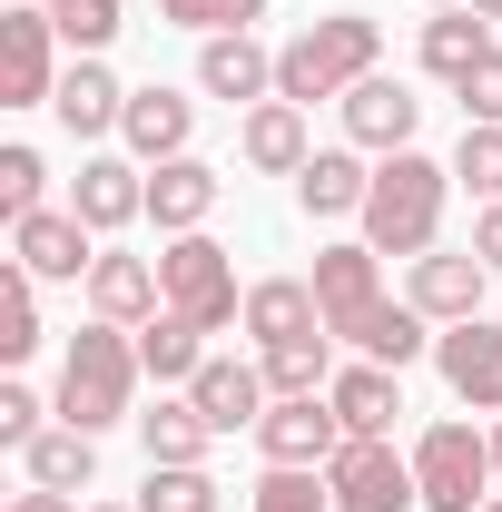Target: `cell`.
Returning <instances> with one entry per match:
<instances>
[{
  "instance_id": "1",
  "label": "cell",
  "mask_w": 502,
  "mask_h": 512,
  "mask_svg": "<svg viewBox=\"0 0 502 512\" xmlns=\"http://www.w3.org/2000/svg\"><path fill=\"white\" fill-rule=\"evenodd\" d=\"M443 197H453V168L434 158H414V148H394L375 168V188H365V247L375 256H434V227H443Z\"/></svg>"
},
{
  "instance_id": "2",
  "label": "cell",
  "mask_w": 502,
  "mask_h": 512,
  "mask_svg": "<svg viewBox=\"0 0 502 512\" xmlns=\"http://www.w3.org/2000/svg\"><path fill=\"white\" fill-rule=\"evenodd\" d=\"M375 50H384V30H375V10H335V20H306L286 50H276V99H345L355 79H375Z\"/></svg>"
},
{
  "instance_id": "3",
  "label": "cell",
  "mask_w": 502,
  "mask_h": 512,
  "mask_svg": "<svg viewBox=\"0 0 502 512\" xmlns=\"http://www.w3.org/2000/svg\"><path fill=\"white\" fill-rule=\"evenodd\" d=\"M138 345H128V325H79L60 355V424H79V434H109V424H128V394H138Z\"/></svg>"
},
{
  "instance_id": "4",
  "label": "cell",
  "mask_w": 502,
  "mask_h": 512,
  "mask_svg": "<svg viewBox=\"0 0 502 512\" xmlns=\"http://www.w3.org/2000/svg\"><path fill=\"white\" fill-rule=\"evenodd\" d=\"M158 286H168V316H188L197 335H217V325H247V296H237V266L217 237H168L158 256Z\"/></svg>"
},
{
  "instance_id": "5",
  "label": "cell",
  "mask_w": 502,
  "mask_h": 512,
  "mask_svg": "<svg viewBox=\"0 0 502 512\" xmlns=\"http://www.w3.org/2000/svg\"><path fill=\"white\" fill-rule=\"evenodd\" d=\"M325 493H335V512H404V503H424L414 453H394V434H345V453L325 463Z\"/></svg>"
},
{
  "instance_id": "6",
  "label": "cell",
  "mask_w": 502,
  "mask_h": 512,
  "mask_svg": "<svg viewBox=\"0 0 502 512\" xmlns=\"http://www.w3.org/2000/svg\"><path fill=\"white\" fill-rule=\"evenodd\" d=\"M414 483H424V512H473L483 483H493V434H473V424H424Z\"/></svg>"
},
{
  "instance_id": "7",
  "label": "cell",
  "mask_w": 502,
  "mask_h": 512,
  "mask_svg": "<svg viewBox=\"0 0 502 512\" xmlns=\"http://www.w3.org/2000/svg\"><path fill=\"white\" fill-rule=\"evenodd\" d=\"M256 444H266V463H306V473H325V463L345 453V414H335L325 394H276L266 424H256Z\"/></svg>"
},
{
  "instance_id": "8",
  "label": "cell",
  "mask_w": 502,
  "mask_h": 512,
  "mask_svg": "<svg viewBox=\"0 0 502 512\" xmlns=\"http://www.w3.org/2000/svg\"><path fill=\"white\" fill-rule=\"evenodd\" d=\"M50 10H0V109H50L60 69H50Z\"/></svg>"
},
{
  "instance_id": "9",
  "label": "cell",
  "mask_w": 502,
  "mask_h": 512,
  "mask_svg": "<svg viewBox=\"0 0 502 512\" xmlns=\"http://www.w3.org/2000/svg\"><path fill=\"white\" fill-rule=\"evenodd\" d=\"M89 237H99V227H89L79 207H30V217L10 227V256H20L40 286H60V276H89V266H99Z\"/></svg>"
},
{
  "instance_id": "10",
  "label": "cell",
  "mask_w": 502,
  "mask_h": 512,
  "mask_svg": "<svg viewBox=\"0 0 502 512\" xmlns=\"http://www.w3.org/2000/svg\"><path fill=\"white\" fill-rule=\"evenodd\" d=\"M434 365H443V384H453L473 414H502V325L493 316L443 325V335H434Z\"/></svg>"
},
{
  "instance_id": "11",
  "label": "cell",
  "mask_w": 502,
  "mask_h": 512,
  "mask_svg": "<svg viewBox=\"0 0 502 512\" xmlns=\"http://www.w3.org/2000/svg\"><path fill=\"white\" fill-rule=\"evenodd\" d=\"M315 306H325V335H365V316L384 306V276H375V247H325L315 256Z\"/></svg>"
},
{
  "instance_id": "12",
  "label": "cell",
  "mask_w": 502,
  "mask_h": 512,
  "mask_svg": "<svg viewBox=\"0 0 502 512\" xmlns=\"http://www.w3.org/2000/svg\"><path fill=\"white\" fill-rule=\"evenodd\" d=\"M414 128H424V99H414V89H404V79H355V89H345V138H355V148H384V158H394V148H414Z\"/></svg>"
},
{
  "instance_id": "13",
  "label": "cell",
  "mask_w": 502,
  "mask_h": 512,
  "mask_svg": "<svg viewBox=\"0 0 502 512\" xmlns=\"http://www.w3.org/2000/svg\"><path fill=\"white\" fill-rule=\"evenodd\" d=\"M197 89H207V99H227V109H237V99H266V89H276V50H256V30H217V40H197Z\"/></svg>"
},
{
  "instance_id": "14",
  "label": "cell",
  "mask_w": 502,
  "mask_h": 512,
  "mask_svg": "<svg viewBox=\"0 0 502 512\" xmlns=\"http://www.w3.org/2000/svg\"><path fill=\"white\" fill-rule=\"evenodd\" d=\"M483 276H493V266H483V256L463 247V256H414V286H404V306H424V316L434 325H463V316H483Z\"/></svg>"
},
{
  "instance_id": "15",
  "label": "cell",
  "mask_w": 502,
  "mask_h": 512,
  "mask_svg": "<svg viewBox=\"0 0 502 512\" xmlns=\"http://www.w3.org/2000/svg\"><path fill=\"white\" fill-rule=\"evenodd\" d=\"M188 394H197V414H207L217 434H237V424H266V404H276L266 365H237V355H207Z\"/></svg>"
},
{
  "instance_id": "16",
  "label": "cell",
  "mask_w": 502,
  "mask_h": 512,
  "mask_svg": "<svg viewBox=\"0 0 502 512\" xmlns=\"http://www.w3.org/2000/svg\"><path fill=\"white\" fill-rule=\"evenodd\" d=\"M158 306H168V286H158L148 256H99V266H89V316L99 325H128V335H138Z\"/></svg>"
},
{
  "instance_id": "17",
  "label": "cell",
  "mask_w": 502,
  "mask_h": 512,
  "mask_svg": "<svg viewBox=\"0 0 502 512\" xmlns=\"http://www.w3.org/2000/svg\"><path fill=\"white\" fill-rule=\"evenodd\" d=\"M188 128H197V99H178V89H128V119L119 138L148 158V168H168V158H188Z\"/></svg>"
},
{
  "instance_id": "18",
  "label": "cell",
  "mask_w": 502,
  "mask_h": 512,
  "mask_svg": "<svg viewBox=\"0 0 502 512\" xmlns=\"http://www.w3.org/2000/svg\"><path fill=\"white\" fill-rule=\"evenodd\" d=\"M50 109H60L69 138H109V128L128 119V89H119L99 60H69V69H60V89H50Z\"/></svg>"
},
{
  "instance_id": "19",
  "label": "cell",
  "mask_w": 502,
  "mask_h": 512,
  "mask_svg": "<svg viewBox=\"0 0 502 512\" xmlns=\"http://www.w3.org/2000/svg\"><path fill=\"white\" fill-rule=\"evenodd\" d=\"M237 148H247V168H266V178H296L315 148H306V109L296 99H256L247 128H237Z\"/></svg>"
},
{
  "instance_id": "20",
  "label": "cell",
  "mask_w": 502,
  "mask_h": 512,
  "mask_svg": "<svg viewBox=\"0 0 502 512\" xmlns=\"http://www.w3.org/2000/svg\"><path fill=\"white\" fill-rule=\"evenodd\" d=\"M365 188H375V168L355 148H315L306 168H296V207L306 217H365Z\"/></svg>"
},
{
  "instance_id": "21",
  "label": "cell",
  "mask_w": 502,
  "mask_h": 512,
  "mask_svg": "<svg viewBox=\"0 0 502 512\" xmlns=\"http://www.w3.org/2000/svg\"><path fill=\"white\" fill-rule=\"evenodd\" d=\"M325 404L345 414V434H394V414H404V375L365 355V365H345V375L325 384Z\"/></svg>"
},
{
  "instance_id": "22",
  "label": "cell",
  "mask_w": 502,
  "mask_h": 512,
  "mask_svg": "<svg viewBox=\"0 0 502 512\" xmlns=\"http://www.w3.org/2000/svg\"><path fill=\"white\" fill-rule=\"evenodd\" d=\"M217 188H227V178H217L207 158H168V168L148 178V217H158L168 237H197V227H207V207H217Z\"/></svg>"
},
{
  "instance_id": "23",
  "label": "cell",
  "mask_w": 502,
  "mask_h": 512,
  "mask_svg": "<svg viewBox=\"0 0 502 512\" xmlns=\"http://www.w3.org/2000/svg\"><path fill=\"white\" fill-rule=\"evenodd\" d=\"M325 306H315V276H256L247 286V335L256 345H286V335H315Z\"/></svg>"
},
{
  "instance_id": "24",
  "label": "cell",
  "mask_w": 502,
  "mask_h": 512,
  "mask_svg": "<svg viewBox=\"0 0 502 512\" xmlns=\"http://www.w3.org/2000/svg\"><path fill=\"white\" fill-rule=\"evenodd\" d=\"M69 207L109 237V227H128V217H148V178H138L128 158H89V168H79V188H69Z\"/></svg>"
},
{
  "instance_id": "25",
  "label": "cell",
  "mask_w": 502,
  "mask_h": 512,
  "mask_svg": "<svg viewBox=\"0 0 502 512\" xmlns=\"http://www.w3.org/2000/svg\"><path fill=\"white\" fill-rule=\"evenodd\" d=\"M483 60H493V20H483V10H434V20H424V69H434V79L463 89Z\"/></svg>"
},
{
  "instance_id": "26",
  "label": "cell",
  "mask_w": 502,
  "mask_h": 512,
  "mask_svg": "<svg viewBox=\"0 0 502 512\" xmlns=\"http://www.w3.org/2000/svg\"><path fill=\"white\" fill-rule=\"evenodd\" d=\"M138 444H148V463H207L217 424L197 414V394H158V414H138Z\"/></svg>"
},
{
  "instance_id": "27",
  "label": "cell",
  "mask_w": 502,
  "mask_h": 512,
  "mask_svg": "<svg viewBox=\"0 0 502 512\" xmlns=\"http://www.w3.org/2000/svg\"><path fill=\"white\" fill-rule=\"evenodd\" d=\"M20 463H30V483H40V493H89V473H99V434L50 424V434L20 453Z\"/></svg>"
},
{
  "instance_id": "28",
  "label": "cell",
  "mask_w": 502,
  "mask_h": 512,
  "mask_svg": "<svg viewBox=\"0 0 502 512\" xmlns=\"http://www.w3.org/2000/svg\"><path fill=\"white\" fill-rule=\"evenodd\" d=\"M266 384H276V394H325V384H335V335L315 325V335L266 345Z\"/></svg>"
},
{
  "instance_id": "29",
  "label": "cell",
  "mask_w": 502,
  "mask_h": 512,
  "mask_svg": "<svg viewBox=\"0 0 502 512\" xmlns=\"http://www.w3.org/2000/svg\"><path fill=\"white\" fill-rule=\"evenodd\" d=\"M138 365H148L158 384H197V365H207V355H197V325L158 306V316L138 325Z\"/></svg>"
},
{
  "instance_id": "30",
  "label": "cell",
  "mask_w": 502,
  "mask_h": 512,
  "mask_svg": "<svg viewBox=\"0 0 502 512\" xmlns=\"http://www.w3.org/2000/svg\"><path fill=\"white\" fill-rule=\"evenodd\" d=\"M424 325H434L424 306H375V316H365V335H355V355H375V365H394V375H404V365L434 345Z\"/></svg>"
},
{
  "instance_id": "31",
  "label": "cell",
  "mask_w": 502,
  "mask_h": 512,
  "mask_svg": "<svg viewBox=\"0 0 502 512\" xmlns=\"http://www.w3.org/2000/svg\"><path fill=\"white\" fill-rule=\"evenodd\" d=\"M0 355L20 365V355H40V276L10 256L0 266Z\"/></svg>"
},
{
  "instance_id": "32",
  "label": "cell",
  "mask_w": 502,
  "mask_h": 512,
  "mask_svg": "<svg viewBox=\"0 0 502 512\" xmlns=\"http://www.w3.org/2000/svg\"><path fill=\"white\" fill-rule=\"evenodd\" d=\"M138 512H217L207 463H148V493H138Z\"/></svg>"
},
{
  "instance_id": "33",
  "label": "cell",
  "mask_w": 502,
  "mask_h": 512,
  "mask_svg": "<svg viewBox=\"0 0 502 512\" xmlns=\"http://www.w3.org/2000/svg\"><path fill=\"white\" fill-rule=\"evenodd\" d=\"M40 10H50V30H60L79 60H99L119 40V0H40Z\"/></svg>"
},
{
  "instance_id": "34",
  "label": "cell",
  "mask_w": 502,
  "mask_h": 512,
  "mask_svg": "<svg viewBox=\"0 0 502 512\" xmlns=\"http://www.w3.org/2000/svg\"><path fill=\"white\" fill-rule=\"evenodd\" d=\"M453 178L483 197V207H502V128H463V148H453Z\"/></svg>"
},
{
  "instance_id": "35",
  "label": "cell",
  "mask_w": 502,
  "mask_h": 512,
  "mask_svg": "<svg viewBox=\"0 0 502 512\" xmlns=\"http://www.w3.org/2000/svg\"><path fill=\"white\" fill-rule=\"evenodd\" d=\"M256 512H335V493L315 483L306 463H266V483H256Z\"/></svg>"
},
{
  "instance_id": "36",
  "label": "cell",
  "mask_w": 502,
  "mask_h": 512,
  "mask_svg": "<svg viewBox=\"0 0 502 512\" xmlns=\"http://www.w3.org/2000/svg\"><path fill=\"white\" fill-rule=\"evenodd\" d=\"M158 20H178V30H197V40H217V30L266 20V0H158Z\"/></svg>"
},
{
  "instance_id": "37",
  "label": "cell",
  "mask_w": 502,
  "mask_h": 512,
  "mask_svg": "<svg viewBox=\"0 0 502 512\" xmlns=\"http://www.w3.org/2000/svg\"><path fill=\"white\" fill-rule=\"evenodd\" d=\"M40 178H50V168H40V148H0V217H10V227L40 207Z\"/></svg>"
},
{
  "instance_id": "38",
  "label": "cell",
  "mask_w": 502,
  "mask_h": 512,
  "mask_svg": "<svg viewBox=\"0 0 502 512\" xmlns=\"http://www.w3.org/2000/svg\"><path fill=\"white\" fill-rule=\"evenodd\" d=\"M40 414H50V404H40L30 384H0V444H10V453H30V444H40V434H50Z\"/></svg>"
},
{
  "instance_id": "39",
  "label": "cell",
  "mask_w": 502,
  "mask_h": 512,
  "mask_svg": "<svg viewBox=\"0 0 502 512\" xmlns=\"http://www.w3.org/2000/svg\"><path fill=\"white\" fill-rule=\"evenodd\" d=\"M463 128H502V50L463 79Z\"/></svg>"
},
{
  "instance_id": "40",
  "label": "cell",
  "mask_w": 502,
  "mask_h": 512,
  "mask_svg": "<svg viewBox=\"0 0 502 512\" xmlns=\"http://www.w3.org/2000/svg\"><path fill=\"white\" fill-rule=\"evenodd\" d=\"M473 256H483V266H502V207H483V217H473Z\"/></svg>"
},
{
  "instance_id": "41",
  "label": "cell",
  "mask_w": 502,
  "mask_h": 512,
  "mask_svg": "<svg viewBox=\"0 0 502 512\" xmlns=\"http://www.w3.org/2000/svg\"><path fill=\"white\" fill-rule=\"evenodd\" d=\"M10 512H79V503H69V493H40V483H30V493H20Z\"/></svg>"
},
{
  "instance_id": "42",
  "label": "cell",
  "mask_w": 502,
  "mask_h": 512,
  "mask_svg": "<svg viewBox=\"0 0 502 512\" xmlns=\"http://www.w3.org/2000/svg\"><path fill=\"white\" fill-rule=\"evenodd\" d=\"M473 10H483V20H502V0H473Z\"/></svg>"
},
{
  "instance_id": "43",
  "label": "cell",
  "mask_w": 502,
  "mask_h": 512,
  "mask_svg": "<svg viewBox=\"0 0 502 512\" xmlns=\"http://www.w3.org/2000/svg\"><path fill=\"white\" fill-rule=\"evenodd\" d=\"M89 512H138V503H89Z\"/></svg>"
},
{
  "instance_id": "44",
  "label": "cell",
  "mask_w": 502,
  "mask_h": 512,
  "mask_svg": "<svg viewBox=\"0 0 502 512\" xmlns=\"http://www.w3.org/2000/svg\"><path fill=\"white\" fill-rule=\"evenodd\" d=\"M493 473H502V424H493Z\"/></svg>"
},
{
  "instance_id": "45",
  "label": "cell",
  "mask_w": 502,
  "mask_h": 512,
  "mask_svg": "<svg viewBox=\"0 0 502 512\" xmlns=\"http://www.w3.org/2000/svg\"><path fill=\"white\" fill-rule=\"evenodd\" d=\"M434 10H463V0H434Z\"/></svg>"
},
{
  "instance_id": "46",
  "label": "cell",
  "mask_w": 502,
  "mask_h": 512,
  "mask_svg": "<svg viewBox=\"0 0 502 512\" xmlns=\"http://www.w3.org/2000/svg\"><path fill=\"white\" fill-rule=\"evenodd\" d=\"M483 512H502V493H493V503H483Z\"/></svg>"
}]
</instances>
